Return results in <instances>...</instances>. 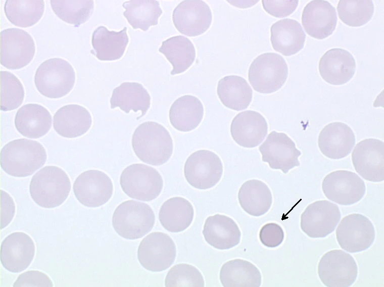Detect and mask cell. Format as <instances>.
I'll return each instance as SVG.
<instances>
[{
  "label": "cell",
  "mask_w": 384,
  "mask_h": 287,
  "mask_svg": "<svg viewBox=\"0 0 384 287\" xmlns=\"http://www.w3.org/2000/svg\"><path fill=\"white\" fill-rule=\"evenodd\" d=\"M131 143L137 157L154 166L166 163L173 153V141L169 131L154 121L139 125L133 134Z\"/></svg>",
  "instance_id": "1"
},
{
  "label": "cell",
  "mask_w": 384,
  "mask_h": 287,
  "mask_svg": "<svg viewBox=\"0 0 384 287\" xmlns=\"http://www.w3.org/2000/svg\"><path fill=\"white\" fill-rule=\"evenodd\" d=\"M43 147L38 141L26 138L12 140L1 151V166L12 176L31 175L41 167L46 160Z\"/></svg>",
  "instance_id": "2"
},
{
  "label": "cell",
  "mask_w": 384,
  "mask_h": 287,
  "mask_svg": "<svg viewBox=\"0 0 384 287\" xmlns=\"http://www.w3.org/2000/svg\"><path fill=\"white\" fill-rule=\"evenodd\" d=\"M71 182L67 173L55 166H47L33 176L29 185L34 202L44 208L62 204L69 196Z\"/></svg>",
  "instance_id": "3"
},
{
  "label": "cell",
  "mask_w": 384,
  "mask_h": 287,
  "mask_svg": "<svg viewBox=\"0 0 384 287\" xmlns=\"http://www.w3.org/2000/svg\"><path fill=\"white\" fill-rule=\"evenodd\" d=\"M75 81V73L72 65L58 58L42 62L34 76L38 91L51 99H59L67 94L72 89Z\"/></svg>",
  "instance_id": "4"
},
{
  "label": "cell",
  "mask_w": 384,
  "mask_h": 287,
  "mask_svg": "<svg viewBox=\"0 0 384 287\" xmlns=\"http://www.w3.org/2000/svg\"><path fill=\"white\" fill-rule=\"evenodd\" d=\"M155 214L147 204L134 200L125 201L115 209L112 224L116 232L126 239L135 240L149 232L155 223Z\"/></svg>",
  "instance_id": "5"
},
{
  "label": "cell",
  "mask_w": 384,
  "mask_h": 287,
  "mask_svg": "<svg viewBox=\"0 0 384 287\" xmlns=\"http://www.w3.org/2000/svg\"><path fill=\"white\" fill-rule=\"evenodd\" d=\"M288 76V67L284 58L274 53L258 56L252 62L249 81L254 89L261 93H271L280 89Z\"/></svg>",
  "instance_id": "6"
},
{
  "label": "cell",
  "mask_w": 384,
  "mask_h": 287,
  "mask_svg": "<svg viewBox=\"0 0 384 287\" xmlns=\"http://www.w3.org/2000/svg\"><path fill=\"white\" fill-rule=\"evenodd\" d=\"M123 191L130 198L150 201L161 193L163 181L155 168L142 164H133L122 171L120 179Z\"/></svg>",
  "instance_id": "7"
},
{
  "label": "cell",
  "mask_w": 384,
  "mask_h": 287,
  "mask_svg": "<svg viewBox=\"0 0 384 287\" xmlns=\"http://www.w3.org/2000/svg\"><path fill=\"white\" fill-rule=\"evenodd\" d=\"M318 273L321 282L326 286L349 287L357 278L358 266L350 254L341 250H333L321 258Z\"/></svg>",
  "instance_id": "8"
},
{
  "label": "cell",
  "mask_w": 384,
  "mask_h": 287,
  "mask_svg": "<svg viewBox=\"0 0 384 287\" xmlns=\"http://www.w3.org/2000/svg\"><path fill=\"white\" fill-rule=\"evenodd\" d=\"M223 174V165L219 156L209 150H201L191 154L184 167V174L188 183L199 189L214 186Z\"/></svg>",
  "instance_id": "9"
},
{
  "label": "cell",
  "mask_w": 384,
  "mask_h": 287,
  "mask_svg": "<svg viewBox=\"0 0 384 287\" xmlns=\"http://www.w3.org/2000/svg\"><path fill=\"white\" fill-rule=\"evenodd\" d=\"M35 51L34 41L26 31L11 28L1 32V64L6 68L25 67L33 58Z\"/></svg>",
  "instance_id": "10"
},
{
  "label": "cell",
  "mask_w": 384,
  "mask_h": 287,
  "mask_svg": "<svg viewBox=\"0 0 384 287\" xmlns=\"http://www.w3.org/2000/svg\"><path fill=\"white\" fill-rule=\"evenodd\" d=\"M375 232L371 221L358 213L349 214L341 221L336 229L340 247L349 253H358L368 249L375 240Z\"/></svg>",
  "instance_id": "11"
},
{
  "label": "cell",
  "mask_w": 384,
  "mask_h": 287,
  "mask_svg": "<svg viewBox=\"0 0 384 287\" xmlns=\"http://www.w3.org/2000/svg\"><path fill=\"white\" fill-rule=\"evenodd\" d=\"M176 253V246L169 235L161 232H154L140 242L137 257L145 269L159 272L167 269L173 263Z\"/></svg>",
  "instance_id": "12"
},
{
  "label": "cell",
  "mask_w": 384,
  "mask_h": 287,
  "mask_svg": "<svg viewBox=\"0 0 384 287\" xmlns=\"http://www.w3.org/2000/svg\"><path fill=\"white\" fill-rule=\"evenodd\" d=\"M322 189L328 199L345 206L359 202L366 191L364 181L357 174L344 170L326 175L322 181Z\"/></svg>",
  "instance_id": "13"
},
{
  "label": "cell",
  "mask_w": 384,
  "mask_h": 287,
  "mask_svg": "<svg viewBox=\"0 0 384 287\" xmlns=\"http://www.w3.org/2000/svg\"><path fill=\"white\" fill-rule=\"evenodd\" d=\"M259 150L262 161L268 163L271 168L280 169L284 173L300 165L298 158L301 152L284 133L272 131L259 146Z\"/></svg>",
  "instance_id": "14"
},
{
  "label": "cell",
  "mask_w": 384,
  "mask_h": 287,
  "mask_svg": "<svg viewBox=\"0 0 384 287\" xmlns=\"http://www.w3.org/2000/svg\"><path fill=\"white\" fill-rule=\"evenodd\" d=\"M341 217L338 206L328 201L309 204L301 216L302 231L311 238L325 237L335 229Z\"/></svg>",
  "instance_id": "15"
},
{
  "label": "cell",
  "mask_w": 384,
  "mask_h": 287,
  "mask_svg": "<svg viewBox=\"0 0 384 287\" xmlns=\"http://www.w3.org/2000/svg\"><path fill=\"white\" fill-rule=\"evenodd\" d=\"M73 188L76 199L81 204L95 208L105 204L110 199L113 185L110 178L104 172L89 170L77 177Z\"/></svg>",
  "instance_id": "16"
},
{
  "label": "cell",
  "mask_w": 384,
  "mask_h": 287,
  "mask_svg": "<svg viewBox=\"0 0 384 287\" xmlns=\"http://www.w3.org/2000/svg\"><path fill=\"white\" fill-rule=\"evenodd\" d=\"M212 20L211 10L204 1L185 0L174 9L172 20L176 29L189 37L202 34L210 27Z\"/></svg>",
  "instance_id": "17"
},
{
  "label": "cell",
  "mask_w": 384,
  "mask_h": 287,
  "mask_svg": "<svg viewBox=\"0 0 384 287\" xmlns=\"http://www.w3.org/2000/svg\"><path fill=\"white\" fill-rule=\"evenodd\" d=\"M356 172L364 179L372 182L384 180V143L375 138L359 142L352 153Z\"/></svg>",
  "instance_id": "18"
},
{
  "label": "cell",
  "mask_w": 384,
  "mask_h": 287,
  "mask_svg": "<svg viewBox=\"0 0 384 287\" xmlns=\"http://www.w3.org/2000/svg\"><path fill=\"white\" fill-rule=\"evenodd\" d=\"M35 254V245L32 238L23 232L8 235L1 246V261L10 272L19 273L31 264Z\"/></svg>",
  "instance_id": "19"
},
{
  "label": "cell",
  "mask_w": 384,
  "mask_h": 287,
  "mask_svg": "<svg viewBox=\"0 0 384 287\" xmlns=\"http://www.w3.org/2000/svg\"><path fill=\"white\" fill-rule=\"evenodd\" d=\"M337 21L335 8L326 1H311L304 7L302 15V24L306 32L318 39L331 35Z\"/></svg>",
  "instance_id": "20"
},
{
  "label": "cell",
  "mask_w": 384,
  "mask_h": 287,
  "mask_svg": "<svg viewBox=\"0 0 384 287\" xmlns=\"http://www.w3.org/2000/svg\"><path fill=\"white\" fill-rule=\"evenodd\" d=\"M268 132V124L259 113L247 110L237 114L230 125L233 139L240 146L253 148L258 146Z\"/></svg>",
  "instance_id": "21"
},
{
  "label": "cell",
  "mask_w": 384,
  "mask_h": 287,
  "mask_svg": "<svg viewBox=\"0 0 384 287\" xmlns=\"http://www.w3.org/2000/svg\"><path fill=\"white\" fill-rule=\"evenodd\" d=\"M356 62L352 55L341 48L328 50L320 58L318 70L322 78L327 83L341 85L349 82L354 76Z\"/></svg>",
  "instance_id": "22"
},
{
  "label": "cell",
  "mask_w": 384,
  "mask_h": 287,
  "mask_svg": "<svg viewBox=\"0 0 384 287\" xmlns=\"http://www.w3.org/2000/svg\"><path fill=\"white\" fill-rule=\"evenodd\" d=\"M318 146L326 157L334 160L347 156L355 144L352 129L343 122H335L326 125L320 131Z\"/></svg>",
  "instance_id": "23"
},
{
  "label": "cell",
  "mask_w": 384,
  "mask_h": 287,
  "mask_svg": "<svg viewBox=\"0 0 384 287\" xmlns=\"http://www.w3.org/2000/svg\"><path fill=\"white\" fill-rule=\"evenodd\" d=\"M203 234L210 246L219 250H227L237 245L241 233L235 222L226 215L217 214L206 220Z\"/></svg>",
  "instance_id": "24"
},
{
  "label": "cell",
  "mask_w": 384,
  "mask_h": 287,
  "mask_svg": "<svg viewBox=\"0 0 384 287\" xmlns=\"http://www.w3.org/2000/svg\"><path fill=\"white\" fill-rule=\"evenodd\" d=\"M270 41L273 49L285 56H290L304 47L306 34L300 23L291 19H283L270 28Z\"/></svg>",
  "instance_id": "25"
},
{
  "label": "cell",
  "mask_w": 384,
  "mask_h": 287,
  "mask_svg": "<svg viewBox=\"0 0 384 287\" xmlns=\"http://www.w3.org/2000/svg\"><path fill=\"white\" fill-rule=\"evenodd\" d=\"M91 116L84 107L70 104L60 108L53 118V126L61 136L75 138L85 134L91 127Z\"/></svg>",
  "instance_id": "26"
},
{
  "label": "cell",
  "mask_w": 384,
  "mask_h": 287,
  "mask_svg": "<svg viewBox=\"0 0 384 287\" xmlns=\"http://www.w3.org/2000/svg\"><path fill=\"white\" fill-rule=\"evenodd\" d=\"M15 125L22 135L31 138H38L50 130L52 116L43 106L37 104H28L17 111Z\"/></svg>",
  "instance_id": "27"
},
{
  "label": "cell",
  "mask_w": 384,
  "mask_h": 287,
  "mask_svg": "<svg viewBox=\"0 0 384 287\" xmlns=\"http://www.w3.org/2000/svg\"><path fill=\"white\" fill-rule=\"evenodd\" d=\"M128 41L127 27L114 31L100 26L92 33L91 53L101 61L117 60L123 56Z\"/></svg>",
  "instance_id": "28"
},
{
  "label": "cell",
  "mask_w": 384,
  "mask_h": 287,
  "mask_svg": "<svg viewBox=\"0 0 384 287\" xmlns=\"http://www.w3.org/2000/svg\"><path fill=\"white\" fill-rule=\"evenodd\" d=\"M203 116L204 107L201 101L191 95H185L178 98L169 110L171 125L182 132L196 129L201 122Z\"/></svg>",
  "instance_id": "29"
},
{
  "label": "cell",
  "mask_w": 384,
  "mask_h": 287,
  "mask_svg": "<svg viewBox=\"0 0 384 287\" xmlns=\"http://www.w3.org/2000/svg\"><path fill=\"white\" fill-rule=\"evenodd\" d=\"M111 108L118 107L126 113L131 110L141 112L143 116L150 107L151 97L140 83L125 82L114 89L110 99Z\"/></svg>",
  "instance_id": "30"
},
{
  "label": "cell",
  "mask_w": 384,
  "mask_h": 287,
  "mask_svg": "<svg viewBox=\"0 0 384 287\" xmlns=\"http://www.w3.org/2000/svg\"><path fill=\"white\" fill-rule=\"evenodd\" d=\"M219 276L224 287H259L262 280L258 268L251 262L240 259L224 263Z\"/></svg>",
  "instance_id": "31"
},
{
  "label": "cell",
  "mask_w": 384,
  "mask_h": 287,
  "mask_svg": "<svg viewBox=\"0 0 384 287\" xmlns=\"http://www.w3.org/2000/svg\"><path fill=\"white\" fill-rule=\"evenodd\" d=\"M217 92L223 105L237 111L247 109L252 100L251 87L246 79L237 75L226 76L220 79Z\"/></svg>",
  "instance_id": "32"
},
{
  "label": "cell",
  "mask_w": 384,
  "mask_h": 287,
  "mask_svg": "<svg viewBox=\"0 0 384 287\" xmlns=\"http://www.w3.org/2000/svg\"><path fill=\"white\" fill-rule=\"evenodd\" d=\"M243 209L256 217L264 215L271 207L272 196L270 189L263 181L251 179L244 182L238 193Z\"/></svg>",
  "instance_id": "33"
},
{
  "label": "cell",
  "mask_w": 384,
  "mask_h": 287,
  "mask_svg": "<svg viewBox=\"0 0 384 287\" xmlns=\"http://www.w3.org/2000/svg\"><path fill=\"white\" fill-rule=\"evenodd\" d=\"M194 210L191 203L182 197H173L166 201L159 211V220L163 227L172 232L186 229L193 221Z\"/></svg>",
  "instance_id": "34"
},
{
  "label": "cell",
  "mask_w": 384,
  "mask_h": 287,
  "mask_svg": "<svg viewBox=\"0 0 384 287\" xmlns=\"http://www.w3.org/2000/svg\"><path fill=\"white\" fill-rule=\"evenodd\" d=\"M159 51L171 63L172 75L185 72L194 63L196 50L192 42L182 35L171 37L163 41Z\"/></svg>",
  "instance_id": "35"
},
{
  "label": "cell",
  "mask_w": 384,
  "mask_h": 287,
  "mask_svg": "<svg viewBox=\"0 0 384 287\" xmlns=\"http://www.w3.org/2000/svg\"><path fill=\"white\" fill-rule=\"evenodd\" d=\"M125 9L124 16L134 29L147 31L158 23L162 10L155 0H130L122 4Z\"/></svg>",
  "instance_id": "36"
},
{
  "label": "cell",
  "mask_w": 384,
  "mask_h": 287,
  "mask_svg": "<svg viewBox=\"0 0 384 287\" xmlns=\"http://www.w3.org/2000/svg\"><path fill=\"white\" fill-rule=\"evenodd\" d=\"M43 0H7L4 11L8 20L15 26L26 28L35 24L42 17Z\"/></svg>",
  "instance_id": "37"
},
{
  "label": "cell",
  "mask_w": 384,
  "mask_h": 287,
  "mask_svg": "<svg viewBox=\"0 0 384 287\" xmlns=\"http://www.w3.org/2000/svg\"><path fill=\"white\" fill-rule=\"evenodd\" d=\"M55 14L64 22L78 27L91 16L94 8L92 0H51Z\"/></svg>",
  "instance_id": "38"
},
{
  "label": "cell",
  "mask_w": 384,
  "mask_h": 287,
  "mask_svg": "<svg viewBox=\"0 0 384 287\" xmlns=\"http://www.w3.org/2000/svg\"><path fill=\"white\" fill-rule=\"evenodd\" d=\"M341 20L351 27L366 24L374 13V5L370 0H340L337 6Z\"/></svg>",
  "instance_id": "39"
},
{
  "label": "cell",
  "mask_w": 384,
  "mask_h": 287,
  "mask_svg": "<svg viewBox=\"0 0 384 287\" xmlns=\"http://www.w3.org/2000/svg\"><path fill=\"white\" fill-rule=\"evenodd\" d=\"M0 73L1 110H15L22 104L24 98L23 85L13 73L6 71H1Z\"/></svg>",
  "instance_id": "40"
},
{
  "label": "cell",
  "mask_w": 384,
  "mask_h": 287,
  "mask_svg": "<svg viewBox=\"0 0 384 287\" xmlns=\"http://www.w3.org/2000/svg\"><path fill=\"white\" fill-rule=\"evenodd\" d=\"M166 287H204V279L195 267L181 263L173 266L168 271L165 280Z\"/></svg>",
  "instance_id": "41"
},
{
  "label": "cell",
  "mask_w": 384,
  "mask_h": 287,
  "mask_svg": "<svg viewBox=\"0 0 384 287\" xmlns=\"http://www.w3.org/2000/svg\"><path fill=\"white\" fill-rule=\"evenodd\" d=\"M264 9L270 15L276 18H283L293 13L296 10L297 0H262Z\"/></svg>",
  "instance_id": "42"
},
{
  "label": "cell",
  "mask_w": 384,
  "mask_h": 287,
  "mask_svg": "<svg viewBox=\"0 0 384 287\" xmlns=\"http://www.w3.org/2000/svg\"><path fill=\"white\" fill-rule=\"evenodd\" d=\"M13 286L53 287V283L45 273L37 270H30L20 274Z\"/></svg>",
  "instance_id": "43"
},
{
  "label": "cell",
  "mask_w": 384,
  "mask_h": 287,
  "mask_svg": "<svg viewBox=\"0 0 384 287\" xmlns=\"http://www.w3.org/2000/svg\"><path fill=\"white\" fill-rule=\"evenodd\" d=\"M284 234L282 227L275 223H268L263 225L259 232L262 244L268 248L279 246L284 240Z\"/></svg>",
  "instance_id": "44"
},
{
  "label": "cell",
  "mask_w": 384,
  "mask_h": 287,
  "mask_svg": "<svg viewBox=\"0 0 384 287\" xmlns=\"http://www.w3.org/2000/svg\"><path fill=\"white\" fill-rule=\"evenodd\" d=\"M15 213V205L12 197L1 190V229L6 227L12 220Z\"/></svg>",
  "instance_id": "45"
}]
</instances>
